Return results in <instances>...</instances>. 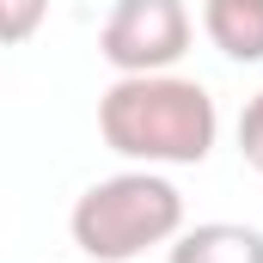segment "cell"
Instances as JSON below:
<instances>
[{
	"label": "cell",
	"instance_id": "3957f363",
	"mask_svg": "<svg viewBox=\"0 0 263 263\" xmlns=\"http://www.w3.org/2000/svg\"><path fill=\"white\" fill-rule=\"evenodd\" d=\"M184 49H190L184 0H117L98 31V55L117 73H172Z\"/></svg>",
	"mask_w": 263,
	"mask_h": 263
},
{
	"label": "cell",
	"instance_id": "6da1fadb",
	"mask_svg": "<svg viewBox=\"0 0 263 263\" xmlns=\"http://www.w3.org/2000/svg\"><path fill=\"white\" fill-rule=\"evenodd\" d=\"M98 135L135 165H202L214 153L220 110L202 80L184 73H117L98 98Z\"/></svg>",
	"mask_w": 263,
	"mask_h": 263
},
{
	"label": "cell",
	"instance_id": "277c9868",
	"mask_svg": "<svg viewBox=\"0 0 263 263\" xmlns=\"http://www.w3.org/2000/svg\"><path fill=\"white\" fill-rule=\"evenodd\" d=\"M165 263H263V233L245 220H202L172 239Z\"/></svg>",
	"mask_w": 263,
	"mask_h": 263
},
{
	"label": "cell",
	"instance_id": "8992f818",
	"mask_svg": "<svg viewBox=\"0 0 263 263\" xmlns=\"http://www.w3.org/2000/svg\"><path fill=\"white\" fill-rule=\"evenodd\" d=\"M49 18V0H0V43H31L37 25Z\"/></svg>",
	"mask_w": 263,
	"mask_h": 263
},
{
	"label": "cell",
	"instance_id": "5b68a950",
	"mask_svg": "<svg viewBox=\"0 0 263 263\" xmlns=\"http://www.w3.org/2000/svg\"><path fill=\"white\" fill-rule=\"evenodd\" d=\"M202 31L227 62H263V0H202Z\"/></svg>",
	"mask_w": 263,
	"mask_h": 263
},
{
	"label": "cell",
	"instance_id": "52a82bcc",
	"mask_svg": "<svg viewBox=\"0 0 263 263\" xmlns=\"http://www.w3.org/2000/svg\"><path fill=\"white\" fill-rule=\"evenodd\" d=\"M239 159L251 172H263V92L245 104V117H239Z\"/></svg>",
	"mask_w": 263,
	"mask_h": 263
},
{
	"label": "cell",
	"instance_id": "7a4b0ae2",
	"mask_svg": "<svg viewBox=\"0 0 263 263\" xmlns=\"http://www.w3.org/2000/svg\"><path fill=\"white\" fill-rule=\"evenodd\" d=\"M67 233L92 263H135L141 251L172 245L184 233V196L153 165H135V172H117V178H98L73 202Z\"/></svg>",
	"mask_w": 263,
	"mask_h": 263
}]
</instances>
